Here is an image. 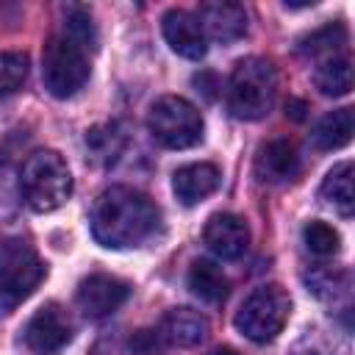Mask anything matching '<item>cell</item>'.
Masks as SVG:
<instances>
[{
    "instance_id": "14",
    "label": "cell",
    "mask_w": 355,
    "mask_h": 355,
    "mask_svg": "<svg viewBox=\"0 0 355 355\" xmlns=\"http://www.w3.org/2000/svg\"><path fill=\"white\" fill-rule=\"evenodd\" d=\"M222 183V172L216 164L197 161L186 164L172 175V191L183 205H197L205 197H211Z\"/></svg>"
},
{
    "instance_id": "22",
    "label": "cell",
    "mask_w": 355,
    "mask_h": 355,
    "mask_svg": "<svg viewBox=\"0 0 355 355\" xmlns=\"http://www.w3.org/2000/svg\"><path fill=\"white\" fill-rule=\"evenodd\" d=\"M308 291L322 300H338L349 291V275L344 269H313L308 277Z\"/></svg>"
},
{
    "instance_id": "4",
    "label": "cell",
    "mask_w": 355,
    "mask_h": 355,
    "mask_svg": "<svg viewBox=\"0 0 355 355\" xmlns=\"http://www.w3.org/2000/svg\"><path fill=\"white\" fill-rule=\"evenodd\" d=\"M47 266L36 247L22 236L0 239V311L8 313L22 305L44 280Z\"/></svg>"
},
{
    "instance_id": "9",
    "label": "cell",
    "mask_w": 355,
    "mask_h": 355,
    "mask_svg": "<svg viewBox=\"0 0 355 355\" xmlns=\"http://www.w3.org/2000/svg\"><path fill=\"white\" fill-rule=\"evenodd\" d=\"M130 297V286L114 275H89L78 286V308L89 319H103L111 316L125 300Z\"/></svg>"
},
{
    "instance_id": "21",
    "label": "cell",
    "mask_w": 355,
    "mask_h": 355,
    "mask_svg": "<svg viewBox=\"0 0 355 355\" xmlns=\"http://www.w3.org/2000/svg\"><path fill=\"white\" fill-rule=\"evenodd\" d=\"M125 144V133L116 122H103L86 130V147L97 161H114Z\"/></svg>"
},
{
    "instance_id": "17",
    "label": "cell",
    "mask_w": 355,
    "mask_h": 355,
    "mask_svg": "<svg viewBox=\"0 0 355 355\" xmlns=\"http://www.w3.org/2000/svg\"><path fill=\"white\" fill-rule=\"evenodd\" d=\"M352 130H355L352 108H336L313 125L311 139H313V147H319V150H341L344 144H349Z\"/></svg>"
},
{
    "instance_id": "2",
    "label": "cell",
    "mask_w": 355,
    "mask_h": 355,
    "mask_svg": "<svg viewBox=\"0 0 355 355\" xmlns=\"http://www.w3.org/2000/svg\"><path fill=\"white\" fill-rule=\"evenodd\" d=\"M277 97V72L272 61L250 55L241 58L227 80V108L236 119H261L269 114Z\"/></svg>"
},
{
    "instance_id": "13",
    "label": "cell",
    "mask_w": 355,
    "mask_h": 355,
    "mask_svg": "<svg viewBox=\"0 0 355 355\" xmlns=\"http://www.w3.org/2000/svg\"><path fill=\"white\" fill-rule=\"evenodd\" d=\"M300 175V155L288 139L266 141L255 155V178L261 183H288Z\"/></svg>"
},
{
    "instance_id": "3",
    "label": "cell",
    "mask_w": 355,
    "mask_h": 355,
    "mask_svg": "<svg viewBox=\"0 0 355 355\" xmlns=\"http://www.w3.org/2000/svg\"><path fill=\"white\" fill-rule=\"evenodd\" d=\"M19 191L28 208H33L36 214L61 208L72 194V175L67 161L55 150L31 153L19 172Z\"/></svg>"
},
{
    "instance_id": "24",
    "label": "cell",
    "mask_w": 355,
    "mask_h": 355,
    "mask_svg": "<svg viewBox=\"0 0 355 355\" xmlns=\"http://www.w3.org/2000/svg\"><path fill=\"white\" fill-rule=\"evenodd\" d=\"M69 39H75L78 44H83L86 50H94L97 47V28L92 22V14L80 6H69L64 11V31Z\"/></svg>"
},
{
    "instance_id": "6",
    "label": "cell",
    "mask_w": 355,
    "mask_h": 355,
    "mask_svg": "<svg viewBox=\"0 0 355 355\" xmlns=\"http://www.w3.org/2000/svg\"><path fill=\"white\" fill-rule=\"evenodd\" d=\"M202 114L186 97L164 94L150 105L147 130L166 150H189L202 141Z\"/></svg>"
},
{
    "instance_id": "20",
    "label": "cell",
    "mask_w": 355,
    "mask_h": 355,
    "mask_svg": "<svg viewBox=\"0 0 355 355\" xmlns=\"http://www.w3.org/2000/svg\"><path fill=\"white\" fill-rule=\"evenodd\" d=\"M347 44V25L344 22H327L322 28H316L313 33H308L305 39H300V53L305 55H327L333 58L336 50H341Z\"/></svg>"
},
{
    "instance_id": "23",
    "label": "cell",
    "mask_w": 355,
    "mask_h": 355,
    "mask_svg": "<svg viewBox=\"0 0 355 355\" xmlns=\"http://www.w3.org/2000/svg\"><path fill=\"white\" fill-rule=\"evenodd\" d=\"M28 78V55L17 50H3L0 53V100L14 94Z\"/></svg>"
},
{
    "instance_id": "28",
    "label": "cell",
    "mask_w": 355,
    "mask_h": 355,
    "mask_svg": "<svg viewBox=\"0 0 355 355\" xmlns=\"http://www.w3.org/2000/svg\"><path fill=\"white\" fill-rule=\"evenodd\" d=\"M211 355H239L236 349H230V347H222V349H214Z\"/></svg>"
},
{
    "instance_id": "7",
    "label": "cell",
    "mask_w": 355,
    "mask_h": 355,
    "mask_svg": "<svg viewBox=\"0 0 355 355\" xmlns=\"http://www.w3.org/2000/svg\"><path fill=\"white\" fill-rule=\"evenodd\" d=\"M291 316V297L283 286L277 283H266L258 286L239 308L236 313V327L244 338L255 341V344H266L272 338H277V333L286 327Z\"/></svg>"
},
{
    "instance_id": "26",
    "label": "cell",
    "mask_w": 355,
    "mask_h": 355,
    "mask_svg": "<svg viewBox=\"0 0 355 355\" xmlns=\"http://www.w3.org/2000/svg\"><path fill=\"white\" fill-rule=\"evenodd\" d=\"M194 86H197V92H202L208 100H214V89H216V78L211 75V72H200V75H194Z\"/></svg>"
},
{
    "instance_id": "1",
    "label": "cell",
    "mask_w": 355,
    "mask_h": 355,
    "mask_svg": "<svg viewBox=\"0 0 355 355\" xmlns=\"http://www.w3.org/2000/svg\"><path fill=\"white\" fill-rule=\"evenodd\" d=\"M89 225L97 244L108 250H130L158 236L161 211L147 194L130 186H111L94 200Z\"/></svg>"
},
{
    "instance_id": "15",
    "label": "cell",
    "mask_w": 355,
    "mask_h": 355,
    "mask_svg": "<svg viewBox=\"0 0 355 355\" xmlns=\"http://www.w3.org/2000/svg\"><path fill=\"white\" fill-rule=\"evenodd\" d=\"M155 333H158V338L164 344H172V347H197L208 336V319L200 311H191V308H169L161 316Z\"/></svg>"
},
{
    "instance_id": "12",
    "label": "cell",
    "mask_w": 355,
    "mask_h": 355,
    "mask_svg": "<svg viewBox=\"0 0 355 355\" xmlns=\"http://www.w3.org/2000/svg\"><path fill=\"white\" fill-rule=\"evenodd\" d=\"M194 17L202 25L205 39H214L219 44H233L247 33V11L239 3H202Z\"/></svg>"
},
{
    "instance_id": "27",
    "label": "cell",
    "mask_w": 355,
    "mask_h": 355,
    "mask_svg": "<svg viewBox=\"0 0 355 355\" xmlns=\"http://www.w3.org/2000/svg\"><path fill=\"white\" fill-rule=\"evenodd\" d=\"M286 116H291L294 122L305 119V103H302V100H288V103H286Z\"/></svg>"
},
{
    "instance_id": "5",
    "label": "cell",
    "mask_w": 355,
    "mask_h": 355,
    "mask_svg": "<svg viewBox=\"0 0 355 355\" xmlns=\"http://www.w3.org/2000/svg\"><path fill=\"white\" fill-rule=\"evenodd\" d=\"M89 53L83 44H78L75 39H69L67 33H53L42 50V80L44 89L53 97H72L78 94L89 75H92V64H89Z\"/></svg>"
},
{
    "instance_id": "19",
    "label": "cell",
    "mask_w": 355,
    "mask_h": 355,
    "mask_svg": "<svg viewBox=\"0 0 355 355\" xmlns=\"http://www.w3.org/2000/svg\"><path fill=\"white\" fill-rule=\"evenodd\" d=\"M313 83L319 89V94L324 97H344L352 89V67L347 58H324L316 72H313Z\"/></svg>"
},
{
    "instance_id": "16",
    "label": "cell",
    "mask_w": 355,
    "mask_h": 355,
    "mask_svg": "<svg viewBox=\"0 0 355 355\" xmlns=\"http://www.w3.org/2000/svg\"><path fill=\"white\" fill-rule=\"evenodd\" d=\"M189 288H191V294L194 297H200L202 302H208V305H219L225 297H227V277H225V272L214 263V261H208V258H197L194 263H191V269H189Z\"/></svg>"
},
{
    "instance_id": "10",
    "label": "cell",
    "mask_w": 355,
    "mask_h": 355,
    "mask_svg": "<svg viewBox=\"0 0 355 355\" xmlns=\"http://www.w3.org/2000/svg\"><path fill=\"white\" fill-rule=\"evenodd\" d=\"M161 33H164L166 44L189 61H200L208 50V39L202 33V25L186 8H169L161 17Z\"/></svg>"
},
{
    "instance_id": "18",
    "label": "cell",
    "mask_w": 355,
    "mask_h": 355,
    "mask_svg": "<svg viewBox=\"0 0 355 355\" xmlns=\"http://www.w3.org/2000/svg\"><path fill=\"white\" fill-rule=\"evenodd\" d=\"M319 194H322V200H324L327 205H333L341 216H352V211H355L352 161H341V164H336V166L324 175Z\"/></svg>"
},
{
    "instance_id": "25",
    "label": "cell",
    "mask_w": 355,
    "mask_h": 355,
    "mask_svg": "<svg viewBox=\"0 0 355 355\" xmlns=\"http://www.w3.org/2000/svg\"><path fill=\"white\" fill-rule=\"evenodd\" d=\"M302 241H305V247H308L313 255H319V258L336 255V252H338V244H341L336 227H330V225L322 222V219H313V222L305 225V230H302Z\"/></svg>"
},
{
    "instance_id": "11",
    "label": "cell",
    "mask_w": 355,
    "mask_h": 355,
    "mask_svg": "<svg viewBox=\"0 0 355 355\" xmlns=\"http://www.w3.org/2000/svg\"><path fill=\"white\" fill-rule=\"evenodd\" d=\"M202 241L205 247L222 258V261H236L247 252L250 247V227L241 216L236 214H214L208 222H205V230H202Z\"/></svg>"
},
{
    "instance_id": "8",
    "label": "cell",
    "mask_w": 355,
    "mask_h": 355,
    "mask_svg": "<svg viewBox=\"0 0 355 355\" xmlns=\"http://www.w3.org/2000/svg\"><path fill=\"white\" fill-rule=\"evenodd\" d=\"M72 338V322L61 305L47 302L42 305L25 324V344L39 355L61 352Z\"/></svg>"
}]
</instances>
